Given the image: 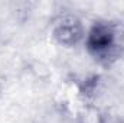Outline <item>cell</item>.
Masks as SVG:
<instances>
[{
    "label": "cell",
    "mask_w": 124,
    "mask_h": 123,
    "mask_svg": "<svg viewBox=\"0 0 124 123\" xmlns=\"http://www.w3.org/2000/svg\"><path fill=\"white\" fill-rule=\"evenodd\" d=\"M87 46L98 60H116L124 52V28L116 23L100 22L90 31Z\"/></svg>",
    "instance_id": "1"
},
{
    "label": "cell",
    "mask_w": 124,
    "mask_h": 123,
    "mask_svg": "<svg viewBox=\"0 0 124 123\" xmlns=\"http://www.w3.org/2000/svg\"><path fill=\"white\" fill-rule=\"evenodd\" d=\"M82 36V28L78 22V19L72 16L62 18L61 22H58L55 28V38L65 45H74L77 44Z\"/></svg>",
    "instance_id": "2"
}]
</instances>
